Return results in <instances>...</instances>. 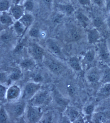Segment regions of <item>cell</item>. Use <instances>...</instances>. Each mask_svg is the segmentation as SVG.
I'll use <instances>...</instances> for the list:
<instances>
[{
    "instance_id": "obj_1",
    "label": "cell",
    "mask_w": 110,
    "mask_h": 123,
    "mask_svg": "<svg viewBox=\"0 0 110 123\" xmlns=\"http://www.w3.org/2000/svg\"><path fill=\"white\" fill-rule=\"evenodd\" d=\"M100 38V34L97 30L93 29L88 32V42L90 44L95 43Z\"/></svg>"
},
{
    "instance_id": "obj_2",
    "label": "cell",
    "mask_w": 110,
    "mask_h": 123,
    "mask_svg": "<svg viewBox=\"0 0 110 123\" xmlns=\"http://www.w3.org/2000/svg\"><path fill=\"white\" fill-rule=\"evenodd\" d=\"M19 92V89L17 86H12L9 88L7 92V98L9 99L15 98L18 96Z\"/></svg>"
},
{
    "instance_id": "obj_3",
    "label": "cell",
    "mask_w": 110,
    "mask_h": 123,
    "mask_svg": "<svg viewBox=\"0 0 110 123\" xmlns=\"http://www.w3.org/2000/svg\"><path fill=\"white\" fill-rule=\"evenodd\" d=\"M38 114V112L35 109H30L28 113L29 119L31 122H34L37 119Z\"/></svg>"
},
{
    "instance_id": "obj_4",
    "label": "cell",
    "mask_w": 110,
    "mask_h": 123,
    "mask_svg": "<svg viewBox=\"0 0 110 123\" xmlns=\"http://www.w3.org/2000/svg\"><path fill=\"white\" fill-rule=\"evenodd\" d=\"M77 18L80 23L84 26H86L87 25V22L89 21V19L87 17L82 13H79L77 16Z\"/></svg>"
},
{
    "instance_id": "obj_5",
    "label": "cell",
    "mask_w": 110,
    "mask_h": 123,
    "mask_svg": "<svg viewBox=\"0 0 110 123\" xmlns=\"http://www.w3.org/2000/svg\"><path fill=\"white\" fill-rule=\"evenodd\" d=\"M12 12L14 16L17 19L19 18L22 15L21 9L18 6H16L13 8Z\"/></svg>"
},
{
    "instance_id": "obj_6",
    "label": "cell",
    "mask_w": 110,
    "mask_h": 123,
    "mask_svg": "<svg viewBox=\"0 0 110 123\" xmlns=\"http://www.w3.org/2000/svg\"><path fill=\"white\" fill-rule=\"evenodd\" d=\"M37 88V86L32 84H31L27 85L26 87V93L28 95H31L34 92Z\"/></svg>"
},
{
    "instance_id": "obj_7",
    "label": "cell",
    "mask_w": 110,
    "mask_h": 123,
    "mask_svg": "<svg viewBox=\"0 0 110 123\" xmlns=\"http://www.w3.org/2000/svg\"><path fill=\"white\" fill-rule=\"evenodd\" d=\"M32 20L31 17L29 15H25L21 19V21L23 23L27 26H29L31 24Z\"/></svg>"
},
{
    "instance_id": "obj_8",
    "label": "cell",
    "mask_w": 110,
    "mask_h": 123,
    "mask_svg": "<svg viewBox=\"0 0 110 123\" xmlns=\"http://www.w3.org/2000/svg\"><path fill=\"white\" fill-rule=\"evenodd\" d=\"M70 64L71 66L77 70H79L80 67L78 61L75 58H72L70 60Z\"/></svg>"
},
{
    "instance_id": "obj_9",
    "label": "cell",
    "mask_w": 110,
    "mask_h": 123,
    "mask_svg": "<svg viewBox=\"0 0 110 123\" xmlns=\"http://www.w3.org/2000/svg\"><path fill=\"white\" fill-rule=\"evenodd\" d=\"M9 4L7 0H2L0 3V10L1 11H5L8 8Z\"/></svg>"
},
{
    "instance_id": "obj_10",
    "label": "cell",
    "mask_w": 110,
    "mask_h": 123,
    "mask_svg": "<svg viewBox=\"0 0 110 123\" xmlns=\"http://www.w3.org/2000/svg\"><path fill=\"white\" fill-rule=\"evenodd\" d=\"M23 108L21 105H17L14 108V111L15 114L18 115H20L23 112Z\"/></svg>"
},
{
    "instance_id": "obj_11",
    "label": "cell",
    "mask_w": 110,
    "mask_h": 123,
    "mask_svg": "<svg viewBox=\"0 0 110 123\" xmlns=\"http://www.w3.org/2000/svg\"><path fill=\"white\" fill-rule=\"evenodd\" d=\"M15 27L16 31L18 33H21L23 31V29L22 25L20 22H17L15 24Z\"/></svg>"
},
{
    "instance_id": "obj_12",
    "label": "cell",
    "mask_w": 110,
    "mask_h": 123,
    "mask_svg": "<svg viewBox=\"0 0 110 123\" xmlns=\"http://www.w3.org/2000/svg\"><path fill=\"white\" fill-rule=\"evenodd\" d=\"M102 21L101 19L99 18H97L94 19L93 23L94 26L96 27H100L102 24Z\"/></svg>"
},
{
    "instance_id": "obj_13",
    "label": "cell",
    "mask_w": 110,
    "mask_h": 123,
    "mask_svg": "<svg viewBox=\"0 0 110 123\" xmlns=\"http://www.w3.org/2000/svg\"><path fill=\"white\" fill-rule=\"evenodd\" d=\"M65 10L67 12L68 14L72 13L74 11V9L72 6L70 5H66L64 6Z\"/></svg>"
},
{
    "instance_id": "obj_14",
    "label": "cell",
    "mask_w": 110,
    "mask_h": 123,
    "mask_svg": "<svg viewBox=\"0 0 110 123\" xmlns=\"http://www.w3.org/2000/svg\"><path fill=\"white\" fill-rule=\"evenodd\" d=\"M6 119V116L4 110L1 109V110L0 115V121L1 122H5Z\"/></svg>"
},
{
    "instance_id": "obj_15",
    "label": "cell",
    "mask_w": 110,
    "mask_h": 123,
    "mask_svg": "<svg viewBox=\"0 0 110 123\" xmlns=\"http://www.w3.org/2000/svg\"><path fill=\"white\" fill-rule=\"evenodd\" d=\"M24 6L27 10L28 11H31L33 9V5L31 2L28 1L25 3L24 4Z\"/></svg>"
},
{
    "instance_id": "obj_16",
    "label": "cell",
    "mask_w": 110,
    "mask_h": 123,
    "mask_svg": "<svg viewBox=\"0 0 110 123\" xmlns=\"http://www.w3.org/2000/svg\"><path fill=\"white\" fill-rule=\"evenodd\" d=\"M100 55L101 57L103 59H107L108 57V53L106 52V50L104 48H101L100 52Z\"/></svg>"
},
{
    "instance_id": "obj_17",
    "label": "cell",
    "mask_w": 110,
    "mask_h": 123,
    "mask_svg": "<svg viewBox=\"0 0 110 123\" xmlns=\"http://www.w3.org/2000/svg\"><path fill=\"white\" fill-rule=\"evenodd\" d=\"M46 99V97L45 96L41 95L39 96L37 98L36 101L37 103L38 104H42L44 102Z\"/></svg>"
},
{
    "instance_id": "obj_18",
    "label": "cell",
    "mask_w": 110,
    "mask_h": 123,
    "mask_svg": "<svg viewBox=\"0 0 110 123\" xmlns=\"http://www.w3.org/2000/svg\"><path fill=\"white\" fill-rule=\"evenodd\" d=\"M72 37L73 39L75 41H77L80 38V34L77 31L73 32L72 34Z\"/></svg>"
},
{
    "instance_id": "obj_19",
    "label": "cell",
    "mask_w": 110,
    "mask_h": 123,
    "mask_svg": "<svg viewBox=\"0 0 110 123\" xmlns=\"http://www.w3.org/2000/svg\"><path fill=\"white\" fill-rule=\"evenodd\" d=\"M86 58L87 61L89 62H92L94 59L93 53L91 51L88 52L86 54Z\"/></svg>"
},
{
    "instance_id": "obj_20",
    "label": "cell",
    "mask_w": 110,
    "mask_h": 123,
    "mask_svg": "<svg viewBox=\"0 0 110 123\" xmlns=\"http://www.w3.org/2000/svg\"><path fill=\"white\" fill-rule=\"evenodd\" d=\"M69 114L70 117L73 119H75L78 115V112L74 110H71L69 112Z\"/></svg>"
},
{
    "instance_id": "obj_21",
    "label": "cell",
    "mask_w": 110,
    "mask_h": 123,
    "mask_svg": "<svg viewBox=\"0 0 110 123\" xmlns=\"http://www.w3.org/2000/svg\"><path fill=\"white\" fill-rule=\"evenodd\" d=\"M34 52L37 56L39 57L41 56L43 53V50L41 48L37 47L35 49Z\"/></svg>"
},
{
    "instance_id": "obj_22",
    "label": "cell",
    "mask_w": 110,
    "mask_h": 123,
    "mask_svg": "<svg viewBox=\"0 0 110 123\" xmlns=\"http://www.w3.org/2000/svg\"><path fill=\"white\" fill-rule=\"evenodd\" d=\"M49 67L53 71H57L60 70V67L56 64H52L50 65Z\"/></svg>"
},
{
    "instance_id": "obj_23",
    "label": "cell",
    "mask_w": 110,
    "mask_h": 123,
    "mask_svg": "<svg viewBox=\"0 0 110 123\" xmlns=\"http://www.w3.org/2000/svg\"><path fill=\"white\" fill-rule=\"evenodd\" d=\"M32 64V63L29 60H25L21 63V65L24 67H28Z\"/></svg>"
},
{
    "instance_id": "obj_24",
    "label": "cell",
    "mask_w": 110,
    "mask_h": 123,
    "mask_svg": "<svg viewBox=\"0 0 110 123\" xmlns=\"http://www.w3.org/2000/svg\"><path fill=\"white\" fill-rule=\"evenodd\" d=\"M30 34L32 36L37 37L39 36V32L38 30L36 29H32L30 32Z\"/></svg>"
},
{
    "instance_id": "obj_25",
    "label": "cell",
    "mask_w": 110,
    "mask_h": 123,
    "mask_svg": "<svg viewBox=\"0 0 110 123\" xmlns=\"http://www.w3.org/2000/svg\"><path fill=\"white\" fill-rule=\"evenodd\" d=\"M56 101L57 104L60 105L62 106L66 104V102L62 98H56Z\"/></svg>"
},
{
    "instance_id": "obj_26",
    "label": "cell",
    "mask_w": 110,
    "mask_h": 123,
    "mask_svg": "<svg viewBox=\"0 0 110 123\" xmlns=\"http://www.w3.org/2000/svg\"><path fill=\"white\" fill-rule=\"evenodd\" d=\"M110 90V84H108L105 85V87L101 90V92L102 93H106L108 92Z\"/></svg>"
},
{
    "instance_id": "obj_27",
    "label": "cell",
    "mask_w": 110,
    "mask_h": 123,
    "mask_svg": "<svg viewBox=\"0 0 110 123\" xmlns=\"http://www.w3.org/2000/svg\"><path fill=\"white\" fill-rule=\"evenodd\" d=\"M6 92V89L4 87L0 85V98H3Z\"/></svg>"
},
{
    "instance_id": "obj_28",
    "label": "cell",
    "mask_w": 110,
    "mask_h": 123,
    "mask_svg": "<svg viewBox=\"0 0 110 123\" xmlns=\"http://www.w3.org/2000/svg\"><path fill=\"white\" fill-rule=\"evenodd\" d=\"M50 47L55 53H58L59 52V49L56 45L54 44H52L50 45Z\"/></svg>"
},
{
    "instance_id": "obj_29",
    "label": "cell",
    "mask_w": 110,
    "mask_h": 123,
    "mask_svg": "<svg viewBox=\"0 0 110 123\" xmlns=\"http://www.w3.org/2000/svg\"><path fill=\"white\" fill-rule=\"evenodd\" d=\"M81 4L83 5H89L90 4V0H78Z\"/></svg>"
},
{
    "instance_id": "obj_30",
    "label": "cell",
    "mask_w": 110,
    "mask_h": 123,
    "mask_svg": "<svg viewBox=\"0 0 110 123\" xmlns=\"http://www.w3.org/2000/svg\"><path fill=\"white\" fill-rule=\"evenodd\" d=\"M89 80L92 82H95L98 80V78L95 76L94 75H91L88 77Z\"/></svg>"
},
{
    "instance_id": "obj_31",
    "label": "cell",
    "mask_w": 110,
    "mask_h": 123,
    "mask_svg": "<svg viewBox=\"0 0 110 123\" xmlns=\"http://www.w3.org/2000/svg\"><path fill=\"white\" fill-rule=\"evenodd\" d=\"M10 37L8 35L5 34L3 35L1 37L2 40L4 42L7 41L9 39Z\"/></svg>"
},
{
    "instance_id": "obj_32",
    "label": "cell",
    "mask_w": 110,
    "mask_h": 123,
    "mask_svg": "<svg viewBox=\"0 0 110 123\" xmlns=\"http://www.w3.org/2000/svg\"><path fill=\"white\" fill-rule=\"evenodd\" d=\"M43 78L40 75L38 74L34 78V80L36 82H38L41 81L43 80Z\"/></svg>"
},
{
    "instance_id": "obj_33",
    "label": "cell",
    "mask_w": 110,
    "mask_h": 123,
    "mask_svg": "<svg viewBox=\"0 0 110 123\" xmlns=\"http://www.w3.org/2000/svg\"><path fill=\"white\" fill-rule=\"evenodd\" d=\"M93 111V107L92 106H89L87 107L86 109V112L87 114H91Z\"/></svg>"
},
{
    "instance_id": "obj_34",
    "label": "cell",
    "mask_w": 110,
    "mask_h": 123,
    "mask_svg": "<svg viewBox=\"0 0 110 123\" xmlns=\"http://www.w3.org/2000/svg\"><path fill=\"white\" fill-rule=\"evenodd\" d=\"M0 20L1 22L3 24L7 23L8 21V18L5 16H2L1 17Z\"/></svg>"
},
{
    "instance_id": "obj_35",
    "label": "cell",
    "mask_w": 110,
    "mask_h": 123,
    "mask_svg": "<svg viewBox=\"0 0 110 123\" xmlns=\"http://www.w3.org/2000/svg\"><path fill=\"white\" fill-rule=\"evenodd\" d=\"M11 78L12 79L16 80L18 79L19 78V75L18 74H14L12 75Z\"/></svg>"
},
{
    "instance_id": "obj_36",
    "label": "cell",
    "mask_w": 110,
    "mask_h": 123,
    "mask_svg": "<svg viewBox=\"0 0 110 123\" xmlns=\"http://www.w3.org/2000/svg\"><path fill=\"white\" fill-rule=\"evenodd\" d=\"M97 119H98V121H102L104 119V115L102 113H99L97 114Z\"/></svg>"
},
{
    "instance_id": "obj_37",
    "label": "cell",
    "mask_w": 110,
    "mask_h": 123,
    "mask_svg": "<svg viewBox=\"0 0 110 123\" xmlns=\"http://www.w3.org/2000/svg\"><path fill=\"white\" fill-rule=\"evenodd\" d=\"M104 80L106 81H110V73H106L105 74L104 77Z\"/></svg>"
},
{
    "instance_id": "obj_38",
    "label": "cell",
    "mask_w": 110,
    "mask_h": 123,
    "mask_svg": "<svg viewBox=\"0 0 110 123\" xmlns=\"http://www.w3.org/2000/svg\"><path fill=\"white\" fill-rule=\"evenodd\" d=\"M68 90L69 93H70V94L71 95H73L74 93H75V90H74V88H73V87H72V86H70L68 87Z\"/></svg>"
},
{
    "instance_id": "obj_39",
    "label": "cell",
    "mask_w": 110,
    "mask_h": 123,
    "mask_svg": "<svg viewBox=\"0 0 110 123\" xmlns=\"http://www.w3.org/2000/svg\"><path fill=\"white\" fill-rule=\"evenodd\" d=\"M96 4L100 6L102 5V0H92Z\"/></svg>"
},
{
    "instance_id": "obj_40",
    "label": "cell",
    "mask_w": 110,
    "mask_h": 123,
    "mask_svg": "<svg viewBox=\"0 0 110 123\" xmlns=\"http://www.w3.org/2000/svg\"><path fill=\"white\" fill-rule=\"evenodd\" d=\"M23 45L22 44H19L17 46L16 48V51H19L23 49Z\"/></svg>"
},
{
    "instance_id": "obj_41",
    "label": "cell",
    "mask_w": 110,
    "mask_h": 123,
    "mask_svg": "<svg viewBox=\"0 0 110 123\" xmlns=\"http://www.w3.org/2000/svg\"><path fill=\"white\" fill-rule=\"evenodd\" d=\"M44 2L46 4H49L51 0H43Z\"/></svg>"
},
{
    "instance_id": "obj_42",
    "label": "cell",
    "mask_w": 110,
    "mask_h": 123,
    "mask_svg": "<svg viewBox=\"0 0 110 123\" xmlns=\"http://www.w3.org/2000/svg\"><path fill=\"white\" fill-rule=\"evenodd\" d=\"M107 9L108 11H110V2L107 5Z\"/></svg>"
},
{
    "instance_id": "obj_43",
    "label": "cell",
    "mask_w": 110,
    "mask_h": 123,
    "mask_svg": "<svg viewBox=\"0 0 110 123\" xmlns=\"http://www.w3.org/2000/svg\"><path fill=\"white\" fill-rule=\"evenodd\" d=\"M108 24L109 28H110V18L108 20Z\"/></svg>"
},
{
    "instance_id": "obj_44",
    "label": "cell",
    "mask_w": 110,
    "mask_h": 123,
    "mask_svg": "<svg viewBox=\"0 0 110 123\" xmlns=\"http://www.w3.org/2000/svg\"><path fill=\"white\" fill-rule=\"evenodd\" d=\"M20 0H16V2L17 3H18L20 1Z\"/></svg>"
}]
</instances>
